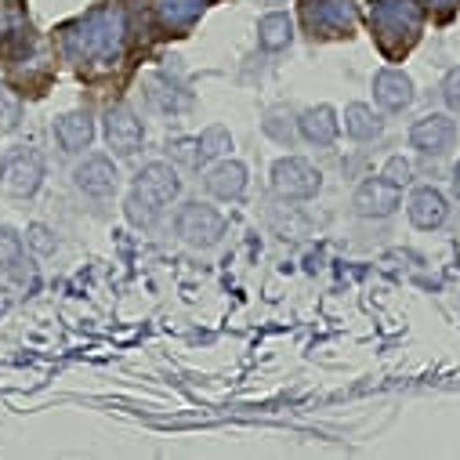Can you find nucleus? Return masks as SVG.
Instances as JSON below:
<instances>
[{
	"label": "nucleus",
	"instance_id": "6e6552de",
	"mask_svg": "<svg viewBox=\"0 0 460 460\" xmlns=\"http://www.w3.org/2000/svg\"><path fill=\"white\" fill-rule=\"evenodd\" d=\"M142 120L135 117V112L128 105H109L105 109V142L112 153L120 156H135L142 149Z\"/></svg>",
	"mask_w": 460,
	"mask_h": 460
},
{
	"label": "nucleus",
	"instance_id": "f3484780",
	"mask_svg": "<svg viewBox=\"0 0 460 460\" xmlns=\"http://www.w3.org/2000/svg\"><path fill=\"white\" fill-rule=\"evenodd\" d=\"M207 4H210V0H153L160 22L178 26V30H181V26H192V22L207 12Z\"/></svg>",
	"mask_w": 460,
	"mask_h": 460
},
{
	"label": "nucleus",
	"instance_id": "ddd939ff",
	"mask_svg": "<svg viewBox=\"0 0 460 460\" xmlns=\"http://www.w3.org/2000/svg\"><path fill=\"white\" fill-rule=\"evenodd\" d=\"M406 210H410V221H413L417 228H424V233H431V228H438V225H442V221L449 217L446 196H442L438 189H431V185L417 189V192L410 196Z\"/></svg>",
	"mask_w": 460,
	"mask_h": 460
},
{
	"label": "nucleus",
	"instance_id": "aec40b11",
	"mask_svg": "<svg viewBox=\"0 0 460 460\" xmlns=\"http://www.w3.org/2000/svg\"><path fill=\"white\" fill-rule=\"evenodd\" d=\"M149 98H153V105L164 109V112H178V109L189 105V91H185L181 84L167 80V76H153V80H149Z\"/></svg>",
	"mask_w": 460,
	"mask_h": 460
},
{
	"label": "nucleus",
	"instance_id": "f257e3e1",
	"mask_svg": "<svg viewBox=\"0 0 460 460\" xmlns=\"http://www.w3.org/2000/svg\"><path fill=\"white\" fill-rule=\"evenodd\" d=\"M128 40V15L120 4H102L66 30V55L80 66L117 62Z\"/></svg>",
	"mask_w": 460,
	"mask_h": 460
},
{
	"label": "nucleus",
	"instance_id": "423d86ee",
	"mask_svg": "<svg viewBox=\"0 0 460 460\" xmlns=\"http://www.w3.org/2000/svg\"><path fill=\"white\" fill-rule=\"evenodd\" d=\"M0 181L12 196H33L44 181V156L37 149H15L4 160V171H0Z\"/></svg>",
	"mask_w": 460,
	"mask_h": 460
},
{
	"label": "nucleus",
	"instance_id": "6ab92c4d",
	"mask_svg": "<svg viewBox=\"0 0 460 460\" xmlns=\"http://www.w3.org/2000/svg\"><path fill=\"white\" fill-rule=\"evenodd\" d=\"M290 37H294V26H290V19L283 12H272V15H265L258 22V44L265 51H283L290 44Z\"/></svg>",
	"mask_w": 460,
	"mask_h": 460
},
{
	"label": "nucleus",
	"instance_id": "4be33fe9",
	"mask_svg": "<svg viewBox=\"0 0 460 460\" xmlns=\"http://www.w3.org/2000/svg\"><path fill=\"white\" fill-rule=\"evenodd\" d=\"M22 258V236L15 233V228L0 225V272L4 269H15Z\"/></svg>",
	"mask_w": 460,
	"mask_h": 460
},
{
	"label": "nucleus",
	"instance_id": "7c9ffc66",
	"mask_svg": "<svg viewBox=\"0 0 460 460\" xmlns=\"http://www.w3.org/2000/svg\"><path fill=\"white\" fill-rule=\"evenodd\" d=\"M453 192H456V199H460V164L453 167Z\"/></svg>",
	"mask_w": 460,
	"mask_h": 460
},
{
	"label": "nucleus",
	"instance_id": "39448f33",
	"mask_svg": "<svg viewBox=\"0 0 460 460\" xmlns=\"http://www.w3.org/2000/svg\"><path fill=\"white\" fill-rule=\"evenodd\" d=\"M319 185H323V174L301 156H283L272 167V189L283 199H312L319 192Z\"/></svg>",
	"mask_w": 460,
	"mask_h": 460
},
{
	"label": "nucleus",
	"instance_id": "2f4dec72",
	"mask_svg": "<svg viewBox=\"0 0 460 460\" xmlns=\"http://www.w3.org/2000/svg\"><path fill=\"white\" fill-rule=\"evenodd\" d=\"M258 4H279V0H258Z\"/></svg>",
	"mask_w": 460,
	"mask_h": 460
},
{
	"label": "nucleus",
	"instance_id": "5701e85b",
	"mask_svg": "<svg viewBox=\"0 0 460 460\" xmlns=\"http://www.w3.org/2000/svg\"><path fill=\"white\" fill-rule=\"evenodd\" d=\"M19 120H22V102H19L8 87H0V135L15 131Z\"/></svg>",
	"mask_w": 460,
	"mask_h": 460
},
{
	"label": "nucleus",
	"instance_id": "9b49d317",
	"mask_svg": "<svg viewBox=\"0 0 460 460\" xmlns=\"http://www.w3.org/2000/svg\"><path fill=\"white\" fill-rule=\"evenodd\" d=\"M399 192H402V189L388 185L385 178H370V181H363V185L356 189L352 207H356L363 217H388V214L399 207Z\"/></svg>",
	"mask_w": 460,
	"mask_h": 460
},
{
	"label": "nucleus",
	"instance_id": "a211bd4d",
	"mask_svg": "<svg viewBox=\"0 0 460 460\" xmlns=\"http://www.w3.org/2000/svg\"><path fill=\"white\" fill-rule=\"evenodd\" d=\"M344 131H349L356 142H370V138L381 135V117H377L370 105L352 102L349 109H344Z\"/></svg>",
	"mask_w": 460,
	"mask_h": 460
},
{
	"label": "nucleus",
	"instance_id": "20e7f679",
	"mask_svg": "<svg viewBox=\"0 0 460 460\" xmlns=\"http://www.w3.org/2000/svg\"><path fill=\"white\" fill-rule=\"evenodd\" d=\"M301 15L312 37H341L356 26V4L352 0H301Z\"/></svg>",
	"mask_w": 460,
	"mask_h": 460
},
{
	"label": "nucleus",
	"instance_id": "f8f14e48",
	"mask_svg": "<svg viewBox=\"0 0 460 460\" xmlns=\"http://www.w3.org/2000/svg\"><path fill=\"white\" fill-rule=\"evenodd\" d=\"M374 98L388 112H402L413 102V80L402 69H381L374 76Z\"/></svg>",
	"mask_w": 460,
	"mask_h": 460
},
{
	"label": "nucleus",
	"instance_id": "c85d7f7f",
	"mask_svg": "<svg viewBox=\"0 0 460 460\" xmlns=\"http://www.w3.org/2000/svg\"><path fill=\"white\" fill-rule=\"evenodd\" d=\"M442 98H446V105H449L453 112H460V66L446 73V80H442Z\"/></svg>",
	"mask_w": 460,
	"mask_h": 460
},
{
	"label": "nucleus",
	"instance_id": "c756f323",
	"mask_svg": "<svg viewBox=\"0 0 460 460\" xmlns=\"http://www.w3.org/2000/svg\"><path fill=\"white\" fill-rule=\"evenodd\" d=\"M428 4H431V8H438V12H449V8H456V4H460V0H428Z\"/></svg>",
	"mask_w": 460,
	"mask_h": 460
},
{
	"label": "nucleus",
	"instance_id": "412c9836",
	"mask_svg": "<svg viewBox=\"0 0 460 460\" xmlns=\"http://www.w3.org/2000/svg\"><path fill=\"white\" fill-rule=\"evenodd\" d=\"M124 214H128L131 225H138V228H153L156 217H160V203H153V199H146V196H138V192L131 189V196H128V203H124Z\"/></svg>",
	"mask_w": 460,
	"mask_h": 460
},
{
	"label": "nucleus",
	"instance_id": "dca6fc26",
	"mask_svg": "<svg viewBox=\"0 0 460 460\" xmlns=\"http://www.w3.org/2000/svg\"><path fill=\"white\" fill-rule=\"evenodd\" d=\"M55 138H58V146H62L66 153H80V149L91 146L94 124H91L87 112H66V117L55 120Z\"/></svg>",
	"mask_w": 460,
	"mask_h": 460
},
{
	"label": "nucleus",
	"instance_id": "a878e982",
	"mask_svg": "<svg viewBox=\"0 0 460 460\" xmlns=\"http://www.w3.org/2000/svg\"><path fill=\"white\" fill-rule=\"evenodd\" d=\"M171 156L181 160L185 167H199V164L207 160L203 149H199V138H181V142H174V146H171Z\"/></svg>",
	"mask_w": 460,
	"mask_h": 460
},
{
	"label": "nucleus",
	"instance_id": "1a4fd4ad",
	"mask_svg": "<svg viewBox=\"0 0 460 460\" xmlns=\"http://www.w3.org/2000/svg\"><path fill=\"white\" fill-rule=\"evenodd\" d=\"M73 178H76V189L87 192V196H94V199L112 196V192H117V181H120V174H117V167H112V160L102 156V153L87 156V160L73 171Z\"/></svg>",
	"mask_w": 460,
	"mask_h": 460
},
{
	"label": "nucleus",
	"instance_id": "b1692460",
	"mask_svg": "<svg viewBox=\"0 0 460 460\" xmlns=\"http://www.w3.org/2000/svg\"><path fill=\"white\" fill-rule=\"evenodd\" d=\"M199 149H203V156H221L225 149H233V135H228V128L214 124L199 135Z\"/></svg>",
	"mask_w": 460,
	"mask_h": 460
},
{
	"label": "nucleus",
	"instance_id": "bb28decb",
	"mask_svg": "<svg viewBox=\"0 0 460 460\" xmlns=\"http://www.w3.org/2000/svg\"><path fill=\"white\" fill-rule=\"evenodd\" d=\"M265 135L276 138V142H283V146H290V138H294L290 117H283V112H269V117H265Z\"/></svg>",
	"mask_w": 460,
	"mask_h": 460
},
{
	"label": "nucleus",
	"instance_id": "393cba45",
	"mask_svg": "<svg viewBox=\"0 0 460 460\" xmlns=\"http://www.w3.org/2000/svg\"><path fill=\"white\" fill-rule=\"evenodd\" d=\"M381 178H385L388 185L402 189V185H410V181H413V167H410V160H402V156H392V160L381 167Z\"/></svg>",
	"mask_w": 460,
	"mask_h": 460
},
{
	"label": "nucleus",
	"instance_id": "7ed1b4c3",
	"mask_svg": "<svg viewBox=\"0 0 460 460\" xmlns=\"http://www.w3.org/2000/svg\"><path fill=\"white\" fill-rule=\"evenodd\" d=\"M178 236L196 251H210L225 236V214L210 203H199V199L185 203L178 214Z\"/></svg>",
	"mask_w": 460,
	"mask_h": 460
},
{
	"label": "nucleus",
	"instance_id": "f03ea898",
	"mask_svg": "<svg viewBox=\"0 0 460 460\" xmlns=\"http://www.w3.org/2000/svg\"><path fill=\"white\" fill-rule=\"evenodd\" d=\"M370 22H374L381 48L388 55H399L417 40L424 26V4L420 0H374Z\"/></svg>",
	"mask_w": 460,
	"mask_h": 460
},
{
	"label": "nucleus",
	"instance_id": "0eeeda50",
	"mask_svg": "<svg viewBox=\"0 0 460 460\" xmlns=\"http://www.w3.org/2000/svg\"><path fill=\"white\" fill-rule=\"evenodd\" d=\"M456 142V124L446 117V112H428L410 128V146L424 156H446Z\"/></svg>",
	"mask_w": 460,
	"mask_h": 460
},
{
	"label": "nucleus",
	"instance_id": "cd10ccee",
	"mask_svg": "<svg viewBox=\"0 0 460 460\" xmlns=\"http://www.w3.org/2000/svg\"><path fill=\"white\" fill-rule=\"evenodd\" d=\"M26 243H30L37 254H55V233H51L48 225H30Z\"/></svg>",
	"mask_w": 460,
	"mask_h": 460
},
{
	"label": "nucleus",
	"instance_id": "2eb2a0df",
	"mask_svg": "<svg viewBox=\"0 0 460 460\" xmlns=\"http://www.w3.org/2000/svg\"><path fill=\"white\" fill-rule=\"evenodd\" d=\"M297 131L312 146H330L337 138V131H341V120H337V112L330 105H312L297 117Z\"/></svg>",
	"mask_w": 460,
	"mask_h": 460
},
{
	"label": "nucleus",
	"instance_id": "4468645a",
	"mask_svg": "<svg viewBox=\"0 0 460 460\" xmlns=\"http://www.w3.org/2000/svg\"><path fill=\"white\" fill-rule=\"evenodd\" d=\"M207 192L217 196V199H240L243 189H247V167L236 164V160H221L207 171Z\"/></svg>",
	"mask_w": 460,
	"mask_h": 460
},
{
	"label": "nucleus",
	"instance_id": "9d476101",
	"mask_svg": "<svg viewBox=\"0 0 460 460\" xmlns=\"http://www.w3.org/2000/svg\"><path fill=\"white\" fill-rule=\"evenodd\" d=\"M135 192L164 207V203H171V199L181 192L178 171H174L171 164H160V160H153V164H146V167L138 171V178H135Z\"/></svg>",
	"mask_w": 460,
	"mask_h": 460
}]
</instances>
